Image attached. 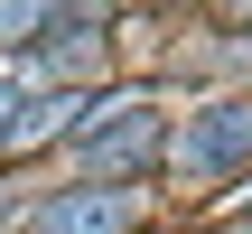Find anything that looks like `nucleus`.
<instances>
[{"instance_id": "obj_3", "label": "nucleus", "mask_w": 252, "mask_h": 234, "mask_svg": "<svg viewBox=\"0 0 252 234\" xmlns=\"http://www.w3.org/2000/svg\"><path fill=\"white\" fill-rule=\"evenodd\" d=\"M28 234H131V188H65L28 216Z\"/></svg>"}, {"instance_id": "obj_4", "label": "nucleus", "mask_w": 252, "mask_h": 234, "mask_svg": "<svg viewBox=\"0 0 252 234\" xmlns=\"http://www.w3.org/2000/svg\"><path fill=\"white\" fill-rule=\"evenodd\" d=\"M75 122H84L75 94H28V113L9 122V150H37V141H56V131H75Z\"/></svg>"}, {"instance_id": "obj_2", "label": "nucleus", "mask_w": 252, "mask_h": 234, "mask_svg": "<svg viewBox=\"0 0 252 234\" xmlns=\"http://www.w3.org/2000/svg\"><path fill=\"white\" fill-rule=\"evenodd\" d=\"M243 159H252V103H206L178 131V169H196V178H224Z\"/></svg>"}, {"instance_id": "obj_1", "label": "nucleus", "mask_w": 252, "mask_h": 234, "mask_svg": "<svg viewBox=\"0 0 252 234\" xmlns=\"http://www.w3.org/2000/svg\"><path fill=\"white\" fill-rule=\"evenodd\" d=\"M75 150L94 159V169H150L168 141H159V103L150 94H112V103H94L84 122H75Z\"/></svg>"}, {"instance_id": "obj_5", "label": "nucleus", "mask_w": 252, "mask_h": 234, "mask_svg": "<svg viewBox=\"0 0 252 234\" xmlns=\"http://www.w3.org/2000/svg\"><path fill=\"white\" fill-rule=\"evenodd\" d=\"M28 94H37V75L28 66H0V150H9V122L28 113Z\"/></svg>"}]
</instances>
